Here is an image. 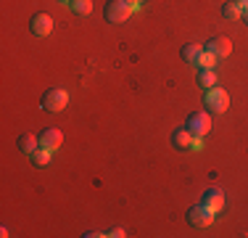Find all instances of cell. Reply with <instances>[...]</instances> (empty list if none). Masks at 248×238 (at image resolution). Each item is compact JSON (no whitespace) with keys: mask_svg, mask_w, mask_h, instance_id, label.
Segmentation results:
<instances>
[{"mask_svg":"<svg viewBox=\"0 0 248 238\" xmlns=\"http://www.w3.org/2000/svg\"><path fill=\"white\" fill-rule=\"evenodd\" d=\"M29 159H32V164H34V167H48V164H50V159H53V151H48V148L40 146Z\"/></svg>","mask_w":248,"mask_h":238,"instance_id":"14","label":"cell"},{"mask_svg":"<svg viewBox=\"0 0 248 238\" xmlns=\"http://www.w3.org/2000/svg\"><path fill=\"white\" fill-rule=\"evenodd\" d=\"M29 29H32L34 37H48V34L53 32V16L50 14H34L32 19H29Z\"/></svg>","mask_w":248,"mask_h":238,"instance_id":"6","label":"cell"},{"mask_svg":"<svg viewBox=\"0 0 248 238\" xmlns=\"http://www.w3.org/2000/svg\"><path fill=\"white\" fill-rule=\"evenodd\" d=\"M203 106L209 114H224L230 109V93L219 85L209 87V90H203Z\"/></svg>","mask_w":248,"mask_h":238,"instance_id":"1","label":"cell"},{"mask_svg":"<svg viewBox=\"0 0 248 238\" xmlns=\"http://www.w3.org/2000/svg\"><path fill=\"white\" fill-rule=\"evenodd\" d=\"M16 148H19L21 153H27V156H32V153L40 148V138L32 135V133H21L19 140H16Z\"/></svg>","mask_w":248,"mask_h":238,"instance_id":"11","label":"cell"},{"mask_svg":"<svg viewBox=\"0 0 248 238\" xmlns=\"http://www.w3.org/2000/svg\"><path fill=\"white\" fill-rule=\"evenodd\" d=\"M214 217H217V214L209 212L203 204H196V206L187 209V222H190L193 228H209V225L214 222Z\"/></svg>","mask_w":248,"mask_h":238,"instance_id":"5","label":"cell"},{"mask_svg":"<svg viewBox=\"0 0 248 238\" xmlns=\"http://www.w3.org/2000/svg\"><path fill=\"white\" fill-rule=\"evenodd\" d=\"M196 82H198L201 90H209V87H214L219 80H217V71H214V69H198Z\"/></svg>","mask_w":248,"mask_h":238,"instance_id":"13","label":"cell"},{"mask_svg":"<svg viewBox=\"0 0 248 238\" xmlns=\"http://www.w3.org/2000/svg\"><path fill=\"white\" fill-rule=\"evenodd\" d=\"M37 138H40V146H43V148H48V151H58L61 143H63V133L58 127H45Z\"/></svg>","mask_w":248,"mask_h":238,"instance_id":"8","label":"cell"},{"mask_svg":"<svg viewBox=\"0 0 248 238\" xmlns=\"http://www.w3.org/2000/svg\"><path fill=\"white\" fill-rule=\"evenodd\" d=\"M203 148V138H193V143H190V151H201Z\"/></svg>","mask_w":248,"mask_h":238,"instance_id":"19","label":"cell"},{"mask_svg":"<svg viewBox=\"0 0 248 238\" xmlns=\"http://www.w3.org/2000/svg\"><path fill=\"white\" fill-rule=\"evenodd\" d=\"M58 3H72V0H58Z\"/></svg>","mask_w":248,"mask_h":238,"instance_id":"23","label":"cell"},{"mask_svg":"<svg viewBox=\"0 0 248 238\" xmlns=\"http://www.w3.org/2000/svg\"><path fill=\"white\" fill-rule=\"evenodd\" d=\"M201 204H203L209 212L219 214V212L224 209V190H219V188H206V190H203V199H201Z\"/></svg>","mask_w":248,"mask_h":238,"instance_id":"7","label":"cell"},{"mask_svg":"<svg viewBox=\"0 0 248 238\" xmlns=\"http://www.w3.org/2000/svg\"><path fill=\"white\" fill-rule=\"evenodd\" d=\"M129 3H132V5H135V8H138V11H140V8H143V3H145V0H129Z\"/></svg>","mask_w":248,"mask_h":238,"instance_id":"20","label":"cell"},{"mask_svg":"<svg viewBox=\"0 0 248 238\" xmlns=\"http://www.w3.org/2000/svg\"><path fill=\"white\" fill-rule=\"evenodd\" d=\"M214 64H217V56L206 51V53H203V58H201V64H198V69H214Z\"/></svg>","mask_w":248,"mask_h":238,"instance_id":"17","label":"cell"},{"mask_svg":"<svg viewBox=\"0 0 248 238\" xmlns=\"http://www.w3.org/2000/svg\"><path fill=\"white\" fill-rule=\"evenodd\" d=\"M106 236H111V238H124L127 233H124V228H114V230H108Z\"/></svg>","mask_w":248,"mask_h":238,"instance_id":"18","label":"cell"},{"mask_svg":"<svg viewBox=\"0 0 248 238\" xmlns=\"http://www.w3.org/2000/svg\"><path fill=\"white\" fill-rule=\"evenodd\" d=\"M72 11L77 16H90L93 14V0H72Z\"/></svg>","mask_w":248,"mask_h":238,"instance_id":"15","label":"cell"},{"mask_svg":"<svg viewBox=\"0 0 248 238\" xmlns=\"http://www.w3.org/2000/svg\"><path fill=\"white\" fill-rule=\"evenodd\" d=\"M206 51L214 53L217 58H227L230 53H232V43H230V37H224V34H217V37H211L209 43H206Z\"/></svg>","mask_w":248,"mask_h":238,"instance_id":"9","label":"cell"},{"mask_svg":"<svg viewBox=\"0 0 248 238\" xmlns=\"http://www.w3.org/2000/svg\"><path fill=\"white\" fill-rule=\"evenodd\" d=\"M135 11L138 8H135L129 0H108L106 8H103V16H106V21H111V24H124Z\"/></svg>","mask_w":248,"mask_h":238,"instance_id":"2","label":"cell"},{"mask_svg":"<svg viewBox=\"0 0 248 238\" xmlns=\"http://www.w3.org/2000/svg\"><path fill=\"white\" fill-rule=\"evenodd\" d=\"M235 3H238L240 8H248V0H235Z\"/></svg>","mask_w":248,"mask_h":238,"instance_id":"21","label":"cell"},{"mask_svg":"<svg viewBox=\"0 0 248 238\" xmlns=\"http://www.w3.org/2000/svg\"><path fill=\"white\" fill-rule=\"evenodd\" d=\"M185 127L190 130L193 138H206V135L211 133V114L209 111H193V114L185 119Z\"/></svg>","mask_w":248,"mask_h":238,"instance_id":"4","label":"cell"},{"mask_svg":"<svg viewBox=\"0 0 248 238\" xmlns=\"http://www.w3.org/2000/svg\"><path fill=\"white\" fill-rule=\"evenodd\" d=\"M40 106H43L45 111H50V114H58V111H63L69 106V93L63 90V87H50V90H45Z\"/></svg>","mask_w":248,"mask_h":238,"instance_id":"3","label":"cell"},{"mask_svg":"<svg viewBox=\"0 0 248 238\" xmlns=\"http://www.w3.org/2000/svg\"><path fill=\"white\" fill-rule=\"evenodd\" d=\"M240 19H243V21L248 24V8H243V16H240Z\"/></svg>","mask_w":248,"mask_h":238,"instance_id":"22","label":"cell"},{"mask_svg":"<svg viewBox=\"0 0 248 238\" xmlns=\"http://www.w3.org/2000/svg\"><path fill=\"white\" fill-rule=\"evenodd\" d=\"M203 53H206V48L201 45V43H187V45L180 51V56H182V61H185V64H193V67H198L201 58H203Z\"/></svg>","mask_w":248,"mask_h":238,"instance_id":"10","label":"cell"},{"mask_svg":"<svg viewBox=\"0 0 248 238\" xmlns=\"http://www.w3.org/2000/svg\"><path fill=\"white\" fill-rule=\"evenodd\" d=\"M190 143H193V135H190V130L182 124V127H177L174 133H172V146L177 148V151H185V148H190Z\"/></svg>","mask_w":248,"mask_h":238,"instance_id":"12","label":"cell"},{"mask_svg":"<svg viewBox=\"0 0 248 238\" xmlns=\"http://www.w3.org/2000/svg\"><path fill=\"white\" fill-rule=\"evenodd\" d=\"M222 16L224 19H240V16H243V8H240L235 0H230V3L222 5Z\"/></svg>","mask_w":248,"mask_h":238,"instance_id":"16","label":"cell"}]
</instances>
